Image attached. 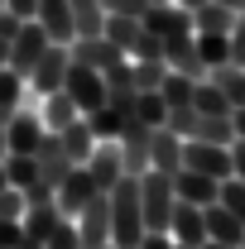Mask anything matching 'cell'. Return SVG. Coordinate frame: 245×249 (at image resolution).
<instances>
[{"label": "cell", "instance_id": "55", "mask_svg": "<svg viewBox=\"0 0 245 249\" xmlns=\"http://www.w3.org/2000/svg\"><path fill=\"white\" fill-rule=\"evenodd\" d=\"M241 249H245V240H241Z\"/></svg>", "mask_w": 245, "mask_h": 249}, {"label": "cell", "instance_id": "15", "mask_svg": "<svg viewBox=\"0 0 245 249\" xmlns=\"http://www.w3.org/2000/svg\"><path fill=\"white\" fill-rule=\"evenodd\" d=\"M149 168L168 173V178H173V173L183 168V139H178V134H173L168 124H159V129L149 134Z\"/></svg>", "mask_w": 245, "mask_h": 249}, {"label": "cell", "instance_id": "31", "mask_svg": "<svg viewBox=\"0 0 245 249\" xmlns=\"http://www.w3.org/2000/svg\"><path fill=\"white\" fill-rule=\"evenodd\" d=\"M135 115L149 124V129H159V124L168 120V106H163L159 91H135Z\"/></svg>", "mask_w": 245, "mask_h": 249}, {"label": "cell", "instance_id": "3", "mask_svg": "<svg viewBox=\"0 0 245 249\" xmlns=\"http://www.w3.org/2000/svg\"><path fill=\"white\" fill-rule=\"evenodd\" d=\"M72 225H77V245L82 249L111 245V201H106V192H92V201L72 216Z\"/></svg>", "mask_w": 245, "mask_h": 249}, {"label": "cell", "instance_id": "11", "mask_svg": "<svg viewBox=\"0 0 245 249\" xmlns=\"http://www.w3.org/2000/svg\"><path fill=\"white\" fill-rule=\"evenodd\" d=\"M67 43H48L43 48V58L34 62V72H29V82H34V91L39 96H48V91H58L62 87V72H67Z\"/></svg>", "mask_w": 245, "mask_h": 249}, {"label": "cell", "instance_id": "27", "mask_svg": "<svg viewBox=\"0 0 245 249\" xmlns=\"http://www.w3.org/2000/svg\"><path fill=\"white\" fill-rule=\"evenodd\" d=\"M130 77H135V91H159L163 77H168V62L159 58H135L130 62Z\"/></svg>", "mask_w": 245, "mask_h": 249}, {"label": "cell", "instance_id": "46", "mask_svg": "<svg viewBox=\"0 0 245 249\" xmlns=\"http://www.w3.org/2000/svg\"><path fill=\"white\" fill-rule=\"evenodd\" d=\"M202 249H241V245H221V240H207Z\"/></svg>", "mask_w": 245, "mask_h": 249}, {"label": "cell", "instance_id": "8", "mask_svg": "<svg viewBox=\"0 0 245 249\" xmlns=\"http://www.w3.org/2000/svg\"><path fill=\"white\" fill-rule=\"evenodd\" d=\"M34 163H39V182H48L53 192H58V182L72 173V158H67V149H62V139L53 129H43V139H39V149H34Z\"/></svg>", "mask_w": 245, "mask_h": 249}, {"label": "cell", "instance_id": "26", "mask_svg": "<svg viewBox=\"0 0 245 249\" xmlns=\"http://www.w3.org/2000/svg\"><path fill=\"white\" fill-rule=\"evenodd\" d=\"M20 101H24V77H15L10 67H0V129L20 110Z\"/></svg>", "mask_w": 245, "mask_h": 249}, {"label": "cell", "instance_id": "12", "mask_svg": "<svg viewBox=\"0 0 245 249\" xmlns=\"http://www.w3.org/2000/svg\"><path fill=\"white\" fill-rule=\"evenodd\" d=\"M92 192H96V187H92V173H87V163H77V168H72V173H67V178L58 182L53 201H58V211H62V216H77V211L92 201Z\"/></svg>", "mask_w": 245, "mask_h": 249}, {"label": "cell", "instance_id": "29", "mask_svg": "<svg viewBox=\"0 0 245 249\" xmlns=\"http://www.w3.org/2000/svg\"><path fill=\"white\" fill-rule=\"evenodd\" d=\"M5 178H10V187H34L39 182V163H34V154H5Z\"/></svg>", "mask_w": 245, "mask_h": 249}, {"label": "cell", "instance_id": "53", "mask_svg": "<svg viewBox=\"0 0 245 249\" xmlns=\"http://www.w3.org/2000/svg\"><path fill=\"white\" fill-rule=\"evenodd\" d=\"M0 10H5V0H0Z\"/></svg>", "mask_w": 245, "mask_h": 249}, {"label": "cell", "instance_id": "13", "mask_svg": "<svg viewBox=\"0 0 245 249\" xmlns=\"http://www.w3.org/2000/svg\"><path fill=\"white\" fill-rule=\"evenodd\" d=\"M39 139H43V115H34V110H15L10 124H5V149H10V154H34Z\"/></svg>", "mask_w": 245, "mask_h": 249}, {"label": "cell", "instance_id": "34", "mask_svg": "<svg viewBox=\"0 0 245 249\" xmlns=\"http://www.w3.org/2000/svg\"><path fill=\"white\" fill-rule=\"evenodd\" d=\"M168 129L178 134V139H192V129H197V106H187V110H168Z\"/></svg>", "mask_w": 245, "mask_h": 249}, {"label": "cell", "instance_id": "22", "mask_svg": "<svg viewBox=\"0 0 245 249\" xmlns=\"http://www.w3.org/2000/svg\"><path fill=\"white\" fill-rule=\"evenodd\" d=\"M207 82H216V87H221V96H226L231 106H245V67H236V62L207 67Z\"/></svg>", "mask_w": 245, "mask_h": 249}, {"label": "cell", "instance_id": "42", "mask_svg": "<svg viewBox=\"0 0 245 249\" xmlns=\"http://www.w3.org/2000/svg\"><path fill=\"white\" fill-rule=\"evenodd\" d=\"M140 249H173V240H168V230H144Z\"/></svg>", "mask_w": 245, "mask_h": 249}, {"label": "cell", "instance_id": "39", "mask_svg": "<svg viewBox=\"0 0 245 249\" xmlns=\"http://www.w3.org/2000/svg\"><path fill=\"white\" fill-rule=\"evenodd\" d=\"M231 178H236V182H245V139H236V144H231Z\"/></svg>", "mask_w": 245, "mask_h": 249}, {"label": "cell", "instance_id": "7", "mask_svg": "<svg viewBox=\"0 0 245 249\" xmlns=\"http://www.w3.org/2000/svg\"><path fill=\"white\" fill-rule=\"evenodd\" d=\"M149 124L140 120L135 110L125 115V124H121V134H116V149H121V163H125V173H149Z\"/></svg>", "mask_w": 245, "mask_h": 249}, {"label": "cell", "instance_id": "23", "mask_svg": "<svg viewBox=\"0 0 245 249\" xmlns=\"http://www.w3.org/2000/svg\"><path fill=\"white\" fill-rule=\"evenodd\" d=\"M43 101H48V106H43V129H53V134H58L62 124H72L77 115H82V110L72 106V96L62 91V87H58V91H48Z\"/></svg>", "mask_w": 245, "mask_h": 249}, {"label": "cell", "instance_id": "28", "mask_svg": "<svg viewBox=\"0 0 245 249\" xmlns=\"http://www.w3.org/2000/svg\"><path fill=\"white\" fill-rule=\"evenodd\" d=\"M82 120L92 124V139L101 144V139H116V134H121V124H125V110H116V106H96L92 115H82Z\"/></svg>", "mask_w": 245, "mask_h": 249}, {"label": "cell", "instance_id": "43", "mask_svg": "<svg viewBox=\"0 0 245 249\" xmlns=\"http://www.w3.org/2000/svg\"><path fill=\"white\" fill-rule=\"evenodd\" d=\"M5 10H15L20 19H34V10H39V0H5Z\"/></svg>", "mask_w": 245, "mask_h": 249}, {"label": "cell", "instance_id": "18", "mask_svg": "<svg viewBox=\"0 0 245 249\" xmlns=\"http://www.w3.org/2000/svg\"><path fill=\"white\" fill-rule=\"evenodd\" d=\"M202 216H207V240H221V245H241L245 240V225L221 201H212V206H202Z\"/></svg>", "mask_w": 245, "mask_h": 249}, {"label": "cell", "instance_id": "50", "mask_svg": "<svg viewBox=\"0 0 245 249\" xmlns=\"http://www.w3.org/2000/svg\"><path fill=\"white\" fill-rule=\"evenodd\" d=\"M5 187H10V178H5V163H0V192H5Z\"/></svg>", "mask_w": 245, "mask_h": 249}, {"label": "cell", "instance_id": "10", "mask_svg": "<svg viewBox=\"0 0 245 249\" xmlns=\"http://www.w3.org/2000/svg\"><path fill=\"white\" fill-rule=\"evenodd\" d=\"M67 58H72V62H87V67H96V72H106V67L125 62V53L106 38V34H96V38H72V43H67Z\"/></svg>", "mask_w": 245, "mask_h": 249}, {"label": "cell", "instance_id": "30", "mask_svg": "<svg viewBox=\"0 0 245 249\" xmlns=\"http://www.w3.org/2000/svg\"><path fill=\"white\" fill-rule=\"evenodd\" d=\"M197 58H202V67L231 62V38L226 34H197Z\"/></svg>", "mask_w": 245, "mask_h": 249}, {"label": "cell", "instance_id": "54", "mask_svg": "<svg viewBox=\"0 0 245 249\" xmlns=\"http://www.w3.org/2000/svg\"><path fill=\"white\" fill-rule=\"evenodd\" d=\"M106 249H116V245H106Z\"/></svg>", "mask_w": 245, "mask_h": 249}, {"label": "cell", "instance_id": "52", "mask_svg": "<svg viewBox=\"0 0 245 249\" xmlns=\"http://www.w3.org/2000/svg\"><path fill=\"white\" fill-rule=\"evenodd\" d=\"M154 5H163V0H154Z\"/></svg>", "mask_w": 245, "mask_h": 249}, {"label": "cell", "instance_id": "51", "mask_svg": "<svg viewBox=\"0 0 245 249\" xmlns=\"http://www.w3.org/2000/svg\"><path fill=\"white\" fill-rule=\"evenodd\" d=\"M173 249H192V245H173Z\"/></svg>", "mask_w": 245, "mask_h": 249}, {"label": "cell", "instance_id": "21", "mask_svg": "<svg viewBox=\"0 0 245 249\" xmlns=\"http://www.w3.org/2000/svg\"><path fill=\"white\" fill-rule=\"evenodd\" d=\"M231 24H236V10H226L216 0H207V5L192 10V29L197 34H231Z\"/></svg>", "mask_w": 245, "mask_h": 249}, {"label": "cell", "instance_id": "44", "mask_svg": "<svg viewBox=\"0 0 245 249\" xmlns=\"http://www.w3.org/2000/svg\"><path fill=\"white\" fill-rule=\"evenodd\" d=\"M231 124H236V139H245V106H236V110H231Z\"/></svg>", "mask_w": 245, "mask_h": 249}, {"label": "cell", "instance_id": "19", "mask_svg": "<svg viewBox=\"0 0 245 249\" xmlns=\"http://www.w3.org/2000/svg\"><path fill=\"white\" fill-rule=\"evenodd\" d=\"M58 139H62V149H67V158H72V168H77V163H87V158H92V149H96L92 124L82 120V115H77L72 124H62V129H58Z\"/></svg>", "mask_w": 245, "mask_h": 249}, {"label": "cell", "instance_id": "6", "mask_svg": "<svg viewBox=\"0 0 245 249\" xmlns=\"http://www.w3.org/2000/svg\"><path fill=\"white\" fill-rule=\"evenodd\" d=\"M183 168L226 182L231 178V144H207V139H183Z\"/></svg>", "mask_w": 245, "mask_h": 249}, {"label": "cell", "instance_id": "47", "mask_svg": "<svg viewBox=\"0 0 245 249\" xmlns=\"http://www.w3.org/2000/svg\"><path fill=\"white\" fill-rule=\"evenodd\" d=\"M173 5H183V10H197V5H207V0H173Z\"/></svg>", "mask_w": 245, "mask_h": 249}, {"label": "cell", "instance_id": "25", "mask_svg": "<svg viewBox=\"0 0 245 249\" xmlns=\"http://www.w3.org/2000/svg\"><path fill=\"white\" fill-rule=\"evenodd\" d=\"M192 139H207V144H236V124H231V115H202V110H197V129H192Z\"/></svg>", "mask_w": 245, "mask_h": 249}, {"label": "cell", "instance_id": "49", "mask_svg": "<svg viewBox=\"0 0 245 249\" xmlns=\"http://www.w3.org/2000/svg\"><path fill=\"white\" fill-rule=\"evenodd\" d=\"M5 154H10V149H5V129H0V163H5Z\"/></svg>", "mask_w": 245, "mask_h": 249}, {"label": "cell", "instance_id": "32", "mask_svg": "<svg viewBox=\"0 0 245 249\" xmlns=\"http://www.w3.org/2000/svg\"><path fill=\"white\" fill-rule=\"evenodd\" d=\"M216 201H221V206H226V211H231V216H236V220L245 225V182L226 178V182H221V196H216Z\"/></svg>", "mask_w": 245, "mask_h": 249}, {"label": "cell", "instance_id": "20", "mask_svg": "<svg viewBox=\"0 0 245 249\" xmlns=\"http://www.w3.org/2000/svg\"><path fill=\"white\" fill-rule=\"evenodd\" d=\"M67 5H72V29H77V38H96V34L106 29L101 0H67Z\"/></svg>", "mask_w": 245, "mask_h": 249}, {"label": "cell", "instance_id": "16", "mask_svg": "<svg viewBox=\"0 0 245 249\" xmlns=\"http://www.w3.org/2000/svg\"><path fill=\"white\" fill-rule=\"evenodd\" d=\"M34 19L43 24V34H48L53 43H72V38H77V29H72V5H67V0H39Z\"/></svg>", "mask_w": 245, "mask_h": 249}, {"label": "cell", "instance_id": "2", "mask_svg": "<svg viewBox=\"0 0 245 249\" xmlns=\"http://www.w3.org/2000/svg\"><path fill=\"white\" fill-rule=\"evenodd\" d=\"M173 178L168 173H140V206H144V230H168V216H173Z\"/></svg>", "mask_w": 245, "mask_h": 249}, {"label": "cell", "instance_id": "4", "mask_svg": "<svg viewBox=\"0 0 245 249\" xmlns=\"http://www.w3.org/2000/svg\"><path fill=\"white\" fill-rule=\"evenodd\" d=\"M62 91L72 96V106H77L82 115H92L96 106H106V82H101V72L87 67V62H67V72H62Z\"/></svg>", "mask_w": 245, "mask_h": 249}, {"label": "cell", "instance_id": "33", "mask_svg": "<svg viewBox=\"0 0 245 249\" xmlns=\"http://www.w3.org/2000/svg\"><path fill=\"white\" fill-rule=\"evenodd\" d=\"M43 249H82V245H77V225H72V216H62L58 225H53V235H48Z\"/></svg>", "mask_w": 245, "mask_h": 249}, {"label": "cell", "instance_id": "9", "mask_svg": "<svg viewBox=\"0 0 245 249\" xmlns=\"http://www.w3.org/2000/svg\"><path fill=\"white\" fill-rule=\"evenodd\" d=\"M168 240H173V245H192V249L207 245V216H202V206H192V201H173Z\"/></svg>", "mask_w": 245, "mask_h": 249}, {"label": "cell", "instance_id": "35", "mask_svg": "<svg viewBox=\"0 0 245 249\" xmlns=\"http://www.w3.org/2000/svg\"><path fill=\"white\" fill-rule=\"evenodd\" d=\"M149 5H154V0H101L106 15H125V19H144Z\"/></svg>", "mask_w": 245, "mask_h": 249}, {"label": "cell", "instance_id": "24", "mask_svg": "<svg viewBox=\"0 0 245 249\" xmlns=\"http://www.w3.org/2000/svg\"><path fill=\"white\" fill-rule=\"evenodd\" d=\"M192 106H197L202 115H231V110H236V106L221 96V87L207 82V77H202V82H192Z\"/></svg>", "mask_w": 245, "mask_h": 249}, {"label": "cell", "instance_id": "1", "mask_svg": "<svg viewBox=\"0 0 245 249\" xmlns=\"http://www.w3.org/2000/svg\"><path fill=\"white\" fill-rule=\"evenodd\" d=\"M106 201H111V245H116V249H140V240H144L140 178H135V173H121L116 187L106 192Z\"/></svg>", "mask_w": 245, "mask_h": 249}, {"label": "cell", "instance_id": "45", "mask_svg": "<svg viewBox=\"0 0 245 249\" xmlns=\"http://www.w3.org/2000/svg\"><path fill=\"white\" fill-rule=\"evenodd\" d=\"M216 5H226V10H236V15L245 10V0H216Z\"/></svg>", "mask_w": 245, "mask_h": 249}, {"label": "cell", "instance_id": "5", "mask_svg": "<svg viewBox=\"0 0 245 249\" xmlns=\"http://www.w3.org/2000/svg\"><path fill=\"white\" fill-rule=\"evenodd\" d=\"M48 43H53V38L43 34V24H39V19H24V24H20V34L10 38V62H5V67H10L15 77H24V82H29L34 62L43 58V48H48Z\"/></svg>", "mask_w": 245, "mask_h": 249}, {"label": "cell", "instance_id": "36", "mask_svg": "<svg viewBox=\"0 0 245 249\" xmlns=\"http://www.w3.org/2000/svg\"><path fill=\"white\" fill-rule=\"evenodd\" d=\"M0 216H5V220L24 216V192H20V187H5V192H0Z\"/></svg>", "mask_w": 245, "mask_h": 249}, {"label": "cell", "instance_id": "17", "mask_svg": "<svg viewBox=\"0 0 245 249\" xmlns=\"http://www.w3.org/2000/svg\"><path fill=\"white\" fill-rule=\"evenodd\" d=\"M173 196H178V201H192V206H212L216 196H221V182L192 173V168H178V173H173Z\"/></svg>", "mask_w": 245, "mask_h": 249}, {"label": "cell", "instance_id": "37", "mask_svg": "<svg viewBox=\"0 0 245 249\" xmlns=\"http://www.w3.org/2000/svg\"><path fill=\"white\" fill-rule=\"evenodd\" d=\"M226 38H231V62H236V67H245V10L236 15V24H231V34H226Z\"/></svg>", "mask_w": 245, "mask_h": 249}, {"label": "cell", "instance_id": "48", "mask_svg": "<svg viewBox=\"0 0 245 249\" xmlns=\"http://www.w3.org/2000/svg\"><path fill=\"white\" fill-rule=\"evenodd\" d=\"M5 62H10V43L0 38V67H5Z\"/></svg>", "mask_w": 245, "mask_h": 249}, {"label": "cell", "instance_id": "14", "mask_svg": "<svg viewBox=\"0 0 245 249\" xmlns=\"http://www.w3.org/2000/svg\"><path fill=\"white\" fill-rule=\"evenodd\" d=\"M87 173H92V187H96V192H111V187H116V178L125 173L116 139H101V144L92 149V158H87Z\"/></svg>", "mask_w": 245, "mask_h": 249}, {"label": "cell", "instance_id": "41", "mask_svg": "<svg viewBox=\"0 0 245 249\" xmlns=\"http://www.w3.org/2000/svg\"><path fill=\"white\" fill-rule=\"evenodd\" d=\"M15 245H20V220L0 216V249H15Z\"/></svg>", "mask_w": 245, "mask_h": 249}, {"label": "cell", "instance_id": "38", "mask_svg": "<svg viewBox=\"0 0 245 249\" xmlns=\"http://www.w3.org/2000/svg\"><path fill=\"white\" fill-rule=\"evenodd\" d=\"M48 201H53V187H48V182L24 187V211H29V206H48Z\"/></svg>", "mask_w": 245, "mask_h": 249}, {"label": "cell", "instance_id": "40", "mask_svg": "<svg viewBox=\"0 0 245 249\" xmlns=\"http://www.w3.org/2000/svg\"><path fill=\"white\" fill-rule=\"evenodd\" d=\"M20 24H24V19H20L15 10H0V38H5V43H10L15 34H20Z\"/></svg>", "mask_w": 245, "mask_h": 249}]
</instances>
